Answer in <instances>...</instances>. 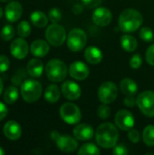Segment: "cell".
Masks as SVG:
<instances>
[{"instance_id":"e0dca14e","label":"cell","mask_w":154,"mask_h":155,"mask_svg":"<svg viewBox=\"0 0 154 155\" xmlns=\"http://www.w3.org/2000/svg\"><path fill=\"white\" fill-rule=\"evenodd\" d=\"M73 134H74V136L78 141L85 142V141L91 140L93 137L94 130L92 127V125L88 124H81L74 128Z\"/></svg>"},{"instance_id":"74e56055","label":"cell","mask_w":154,"mask_h":155,"mask_svg":"<svg viewBox=\"0 0 154 155\" xmlns=\"http://www.w3.org/2000/svg\"><path fill=\"white\" fill-rule=\"evenodd\" d=\"M113 153L115 155H127L128 154V150L124 145L119 144L115 145L113 148Z\"/></svg>"},{"instance_id":"f6af8a7d","label":"cell","mask_w":154,"mask_h":155,"mask_svg":"<svg viewBox=\"0 0 154 155\" xmlns=\"http://www.w3.org/2000/svg\"><path fill=\"white\" fill-rule=\"evenodd\" d=\"M1 2H10V1H12V0H0Z\"/></svg>"},{"instance_id":"cb8c5ba5","label":"cell","mask_w":154,"mask_h":155,"mask_svg":"<svg viewBox=\"0 0 154 155\" xmlns=\"http://www.w3.org/2000/svg\"><path fill=\"white\" fill-rule=\"evenodd\" d=\"M60 89L55 84L49 85L44 92V98L50 104H54L60 99Z\"/></svg>"},{"instance_id":"6da1fadb","label":"cell","mask_w":154,"mask_h":155,"mask_svg":"<svg viewBox=\"0 0 154 155\" xmlns=\"http://www.w3.org/2000/svg\"><path fill=\"white\" fill-rule=\"evenodd\" d=\"M96 143L104 149L113 148L119 139V132L115 125L111 123L100 124L95 132Z\"/></svg>"},{"instance_id":"5b68a950","label":"cell","mask_w":154,"mask_h":155,"mask_svg":"<svg viewBox=\"0 0 154 155\" xmlns=\"http://www.w3.org/2000/svg\"><path fill=\"white\" fill-rule=\"evenodd\" d=\"M45 38L53 46H61L65 42L66 33L62 25L57 23H53L46 28Z\"/></svg>"},{"instance_id":"5bb4252c","label":"cell","mask_w":154,"mask_h":155,"mask_svg":"<svg viewBox=\"0 0 154 155\" xmlns=\"http://www.w3.org/2000/svg\"><path fill=\"white\" fill-rule=\"evenodd\" d=\"M112 13L106 7H98L93 13V21L98 26H107L112 22Z\"/></svg>"},{"instance_id":"836d02e7","label":"cell","mask_w":154,"mask_h":155,"mask_svg":"<svg viewBox=\"0 0 154 155\" xmlns=\"http://www.w3.org/2000/svg\"><path fill=\"white\" fill-rule=\"evenodd\" d=\"M142 63H143V60H142V56L138 54H133L130 60V66L133 68V69H138L141 67L142 65Z\"/></svg>"},{"instance_id":"d6a6232c","label":"cell","mask_w":154,"mask_h":155,"mask_svg":"<svg viewBox=\"0 0 154 155\" xmlns=\"http://www.w3.org/2000/svg\"><path fill=\"white\" fill-rule=\"evenodd\" d=\"M97 114L101 119H107L111 115V108L107 105V104H103L99 106L97 110Z\"/></svg>"},{"instance_id":"4dcf8cb0","label":"cell","mask_w":154,"mask_h":155,"mask_svg":"<svg viewBox=\"0 0 154 155\" xmlns=\"http://www.w3.org/2000/svg\"><path fill=\"white\" fill-rule=\"evenodd\" d=\"M139 35L141 37V39L144 42H152L154 38L153 31L148 27V26H144L140 30Z\"/></svg>"},{"instance_id":"7bdbcfd3","label":"cell","mask_w":154,"mask_h":155,"mask_svg":"<svg viewBox=\"0 0 154 155\" xmlns=\"http://www.w3.org/2000/svg\"><path fill=\"white\" fill-rule=\"evenodd\" d=\"M5 150L0 146V155H3V154H5Z\"/></svg>"},{"instance_id":"b9f144b4","label":"cell","mask_w":154,"mask_h":155,"mask_svg":"<svg viewBox=\"0 0 154 155\" xmlns=\"http://www.w3.org/2000/svg\"><path fill=\"white\" fill-rule=\"evenodd\" d=\"M3 88H4V84H3V81H2V79L0 77V95L3 93Z\"/></svg>"},{"instance_id":"f35d334b","label":"cell","mask_w":154,"mask_h":155,"mask_svg":"<svg viewBox=\"0 0 154 155\" xmlns=\"http://www.w3.org/2000/svg\"><path fill=\"white\" fill-rule=\"evenodd\" d=\"M103 0H82V2L84 3V5H85L86 6L90 7V8H94L97 7L101 5Z\"/></svg>"},{"instance_id":"8992f818","label":"cell","mask_w":154,"mask_h":155,"mask_svg":"<svg viewBox=\"0 0 154 155\" xmlns=\"http://www.w3.org/2000/svg\"><path fill=\"white\" fill-rule=\"evenodd\" d=\"M87 43L85 32L80 28L72 29L67 36V45L72 52H80Z\"/></svg>"},{"instance_id":"52a82bcc","label":"cell","mask_w":154,"mask_h":155,"mask_svg":"<svg viewBox=\"0 0 154 155\" xmlns=\"http://www.w3.org/2000/svg\"><path fill=\"white\" fill-rule=\"evenodd\" d=\"M51 137L56 143L57 148L64 153H73L78 148L77 139L69 135H62L58 132H52Z\"/></svg>"},{"instance_id":"d590c367","label":"cell","mask_w":154,"mask_h":155,"mask_svg":"<svg viewBox=\"0 0 154 155\" xmlns=\"http://www.w3.org/2000/svg\"><path fill=\"white\" fill-rule=\"evenodd\" d=\"M145 58L149 64L154 66V44L147 48L145 53Z\"/></svg>"},{"instance_id":"f546056e","label":"cell","mask_w":154,"mask_h":155,"mask_svg":"<svg viewBox=\"0 0 154 155\" xmlns=\"http://www.w3.org/2000/svg\"><path fill=\"white\" fill-rule=\"evenodd\" d=\"M15 28L12 25H5V26H3V28L1 29V32H0L1 38L4 41L11 40L15 36Z\"/></svg>"},{"instance_id":"4fadbf2b","label":"cell","mask_w":154,"mask_h":155,"mask_svg":"<svg viewBox=\"0 0 154 155\" xmlns=\"http://www.w3.org/2000/svg\"><path fill=\"white\" fill-rule=\"evenodd\" d=\"M64 96L71 101H74L80 98L82 94V89L76 83L73 81H65L61 87Z\"/></svg>"},{"instance_id":"e575fe53","label":"cell","mask_w":154,"mask_h":155,"mask_svg":"<svg viewBox=\"0 0 154 155\" xmlns=\"http://www.w3.org/2000/svg\"><path fill=\"white\" fill-rule=\"evenodd\" d=\"M10 66V60L6 55H0V74L8 70Z\"/></svg>"},{"instance_id":"9a60e30c","label":"cell","mask_w":154,"mask_h":155,"mask_svg":"<svg viewBox=\"0 0 154 155\" xmlns=\"http://www.w3.org/2000/svg\"><path fill=\"white\" fill-rule=\"evenodd\" d=\"M69 74L71 77H73L74 79L82 81L88 77L90 71H89L88 66L84 63L76 61L71 64L69 67Z\"/></svg>"},{"instance_id":"f1b7e54d","label":"cell","mask_w":154,"mask_h":155,"mask_svg":"<svg viewBox=\"0 0 154 155\" xmlns=\"http://www.w3.org/2000/svg\"><path fill=\"white\" fill-rule=\"evenodd\" d=\"M31 25L27 21H22L18 24L17 28H16V32L18 34V35L20 37H27L30 34H31Z\"/></svg>"},{"instance_id":"ba28073f","label":"cell","mask_w":154,"mask_h":155,"mask_svg":"<svg viewBox=\"0 0 154 155\" xmlns=\"http://www.w3.org/2000/svg\"><path fill=\"white\" fill-rule=\"evenodd\" d=\"M136 104L141 112L148 116H154V92L147 90L141 93L136 98Z\"/></svg>"},{"instance_id":"ffe728a7","label":"cell","mask_w":154,"mask_h":155,"mask_svg":"<svg viewBox=\"0 0 154 155\" xmlns=\"http://www.w3.org/2000/svg\"><path fill=\"white\" fill-rule=\"evenodd\" d=\"M84 56H85L86 61L92 64H97L101 63V61L103 60L102 51L98 47L93 46V45L88 46L85 49Z\"/></svg>"},{"instance_id":"d6986e66","label":"cell","mask_w":154,"mask_h":155,"mask_svg":"<svg viewBox=\"0 0 154 155\" xmlns=\"http://www.w3.org/2000/svg\"><path fill=\"white\" fill-rule=\"evenodd\" d=\"M49 50H50L49 45L45 41L41 40V39L34 41L30 46V51H31L32 54L36 57L45 56L48 54Z\"/></svg>"},{"instance_id":"9c48e42d","label":"cell","mask_w":154,"mask_h":155,"mask_svg":"<svg viewBox=\"0 0 154 155\" xmlns=\"http://www.w3.org/2000/svg\"><path fill=\"white\" fill-rule=\"evenodd\" d=\"M60 116L64 122L69 124H78L82 119V113L79 107L72 103H65L60 107Z\"/></svg>"},{"instance_id":"7402d4cb","label":"cell","mask_w":154,"mask_h":155,"mask_svg":"<svg viewBox=\"0 0 154 155\" xmlns=\"http://www.w3.org/2000/svg\"><path fill=\"white\" fill-rule=\"evenodd\" d=\"M120 89L126 96H135L138 92V85L133 80L130 78H125L121 81Z\"/></svg>"},{"instance_id":"7a4b0ae2","label":"cell","mask_w":154,"mask_h":155,"mask_svg":"<svg viewBox=\"0 0 154 155\" xmlns=\"http://www.w3.org/2000/svg\"><path fill=\"white\" fill-rule=\"evenodd\" d=\"M143 21V15L139 11L128 8L123 11L119 16V28L123 33H133L139 29Z\"/></svg>"},{"instance_id":"7c38bea8","label":"cell","mask_w":154,"mask_h":155,"mask_svg":"<svg viewBox=\"0 0 154 155\" xmlns=\"http://www.w3.org/2000/svg\"><path fill=\"white\" fill-rule=\"evenodd\" d=\"M28 44L23 37L15 39L10 45V53L16 59L25 58L28 54Z\"/></svg>"},{"instance_id":"83f0119b","label":"cell","mask_w":154,"mask_h":155,"mask_svg":"<svg viewBox=\"0 0 154 155\" xmlns=\"http://www.w3.org/2000/svg\"><path fill=\"white\" fill-rule=\"evenodd\" d=\"M78 154L97 155L100 154V150H99V148H98L95 144L88 143H85V144L82 145V146L79 148V150H78Z\"/></svg>"},{"instance_id":"ab89813d","label":"cell","mask_w":154,"mask_h":155,"mask_svg":"<svg viewBox=\"0 0 154 155\" xmlns=\"http://www.w3.org/2000/svg\"><path fill=\"white\" fill-rule=\"evenodd\" d=\"M123 103L128 107H133L134 104H136V99L134 96H126L123 100Z\"/></svg>"},{"instance_id":"d4e9b609","label":"cell","mask_w":154,"mask_h":155,"mask_svg":"<svg viewBox=\"0 0 154 155\" xmlns=\"http://www.w3.org/2000/svg\"><path fill=\"white\" fill-rule=\"evenodd\" d=\"M30 19L32 24L39 28L44 27L46 26L47 23H48V17L45 15L44 13L41 12V11H34L30 15Z\"/></svg>"},{"instance_id":"1f68e13d","label":"cell","mask_w":154,"mask_h":155,"mask_svg":"<svg viewBox=\"0 0 154 155\" xmlns=\"http://www.w3.org/2000/svg\"><path fill=\"white\" fill-rule=\"evenodd\" d=\"M48 17L52 23H58L62 18V13H61L60 9L54 7V8H51L49 10Z\"/></svg>"},{"instance_id":"484cf974","label":"cell","mask_w":154,"mask_h":155,"mask_svg":"<svg viewBox=\"0 0 154 155\" xmlns=\"http://www.w3.org/2000/svg\"><path fill=\"white\" fill-rule=\"evenodd\" d=\"M19 92L15 86H9L4 93V101L7 104H13L18 98Z\"/></svg>"},{"instance_id":"44dd1931","label":"cell","mask_w":154,"mask_h":155,"mask_svg":"<svg viewBox=\"0 0 154 155\" xmlns=\"http://www.w3.org/2000/svg\"><path fill=\"white\" fill-rule=\"evenodd\" d=\"M26 71L30 76L38 78L44 72V64L39 59H31L26 65Z\"/></svg>"},{"instance_id":"60d3db41","label":"cell","mask_w":154,"mask_h":155,"mask_svg":"<svg viewBox=\"0 0 154 155\" xmlns=\"http://www.w3.org/2000/svg\"><path fill=\"white\" fill-rule=\"evenodd\" d=\"M8 113V109L6 107V105L5 104H3L2 102H0V121H2L3 119H5Z\"/></svg>"},{"instance_id":"603a6c76","label":"cell","mask_w":154,"mask_h":155,"mask_svg":"<svg viewBox=\"0 0 154 155\" xmlns=\"http://www.w3.org/2000/svg\"><path fill=\"white\" fill-rule=\"evenodd\" d=\"M121 45L126 52H134L138 46L137 39L131 35H123L121 38Z\"/></svg>"},{"instance_id":"277c9868","label":"cell","mask_w":154,"mask_h":155,"mask_svg":"<svg viewBox=\"0 0 154 155\" xmlns=\"http://www.w3.org/2000/svg\"><path fill=\"white\" fill-rule=\"evenodd\" d=\"M42 84L34 79H26L21 84V95L27 103L36 102L42 95Z\"/></svg>"},{"instance_id":"ac0fdd59","label":"cell","mask_w":154,"mask_h":155,"mask_svg":"<svg viewBox=\"0 0 154 155\" xmlns=\"http://www.w3.org/2000/svg\"><path fill=\"white\" fill-rule=\"evenodd\" d=\"M3 133L7 139L16 141L21 137L22 129L18 123L15 121H8L3 127Z\"/></svg>"},{"instance_id":"3957f363","label":"cell","mask_w":154,"mask_h":155,"mask_svg":"<svg viewBox=\"0 0 154 155\" xmlns=\"http://www.w3.org/2000/svg\"><path fill=\"white\" fill-rule=\"evenodd\" d=\"M44 71L50 81L59 83L65 79L67 74V66L60 59H52L46 64Z\"/></svg>"},{"instance_id":"ee69618b","label":"cell","mask_w":154,"mask_h":155,"mask_svg":"<svg viewBox=\"0 0 154 155\" xmlns=\"http://www.w3.org/2000/svg\"><path fill=\"white\" fill-rule=\"evenodd\" d=\"M3 15H4V11H3V9H2V7L0 6V18L3 16Z\"/></svg>"},{"instance_id":"8fae6325","label":"cell","mask_w":154,"mask_h":155,"mask_svg":"<svg viewBox=\"0 0 154 155\" xmlns=\"http://www.w3.org/2000/svg\"><path fill=\"white\" fill-rule=\"evenodd\" d=\"M116 126L123 131H130L134 126V117L133 114L127 110H120L114 118Z\"/></svg>"},{"instance_id":"8d00e7d4","label":"cell","mask_w":154,"mask_h":155,"mask_svg":"<svg viewBox=\"0 0 154 155\" xmlns=\"http://www.w3.org/2000/svg\"><path fill=\"white\" fill-rule=\"evenodd\" d=\"M128 138L132 143H137L140 141V133L135 129H131L128 134Z\"/></svg>"},{"instance_id":"30bf717a","label":"cell","mask_w":154,"mask_h":155,"mask_svg":"<svg viewBox=\"0 0 154 155\" xmlns=\"http://www.w3.org/2000/svg\"><path fill=\"white\" fill-rule=\"evenodd\" d=\"M118 95V89L114 83L104 82L98 89V97L103 104L113 103Z\"/></svg>"},{"instance_id":"4316f807","label":"cell","mask_w":154,"mask_h":155,"mask_svg":"<svg viewBox=\"0 0 154 155\" xmlns=\"http://www.w3.org/2000/svg\"><path fill=\"white\" fill-rule=\"evenodd\" d=\"M143 143L148 146H154V125H148L143 133Z\"/></svg>"},{"instance_id":"2e32d148","label":"cell","mask_w":154,"mask_h":155,"mask_svg":"<svg viewBox=\"0 0 154 155\" xmlns=\"http://www.w3.org/2000/svg\"><path fill=\"white\" fill-rule=\"evenodd\" d=\"M22 14H23V7L19 2L10 1V3L6 5L5 9V15L9 22L11 23L16 22L22 16Z\"/></svg>"}]
</instances>
